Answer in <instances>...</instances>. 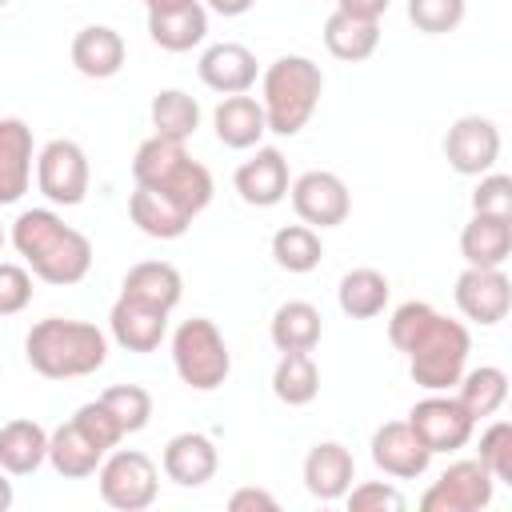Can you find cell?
I'll list each match as a JSON object with an SVG mask.
<instances>
[{"label":"cell","instance_id":"obj_39","mask_svg":"<svg viewBox=\"0 0 512 512\" xmlns=\"http://www.w3.org/2000/svg\"><path fill=\"white\" fill-rule=\"evenodd\" d=\"M344 500H348L352 512H404L408 508L404 492L388 480H360L344 492Z\"/></svg>","mask_w":512,"mask_h":512},{"label":"cell","instance_id":"obj_35","mask_svg":"<svg viewBox=\"0 0 512 512\" xmlns=\"http://www.w3.org/2000/svg\"><path fill=\"white\" fill-rule=\"evenodd\" d=\"M324 256V244H320V232L308 228V224H284L272 232V260L284 268V272H312Z\"/></svg>","mask_w":512,"mask_h":512},{"label":"cell","instance_id":"obj_10","mask_svg":"<svg viewBox=\"0 0 512 512\" xmlns=\"http://www.w3.org/2000/svg\"><path fill=\"white\" fill-rule=\"evenodd\" d=\"M408 428L420 436V444L436 456V452H456L472 440V428L476 420L460 408L456 396H444V392H432L424 400L412 404L408 412Z\"/></svg>","mask_w":512,"mask_h":512},{"label":"cell","instance_id":"obj_9","mask_svg":"<svg viewBox=\"0 0 512 512\" xmlns=\"http://www.w3.org/2000/svg\"><path fill=\"white\" fill-rule=\"evenodd\" d=\"M496 476L480 460H456L432 480V488L420 496L424 512H480L492 504Z\"/></svg>","mask_w":512,"mask_h":512},{"label":"cell","instance_id":"obj_18","mask_svg":"<svg viewBox=\"0 0 512 512\" xmlns=\"http://www.w3.org/2000/svg\"><path fill=\"white\" fill-rule=\"evenodd\" d=\"M108 328H112V340L128 352H156L160 340L168 336V312L152 308V304H140L132 296H120L108 312Z\"/></svg>","mask_w":512,"mask_h":512},{"label":"cell","instance_id":"obj_46","mask_svg":"<svg viewBox=\"0 0 512 512\" xmlns=\"http://www.w3.org/2000/svg\"><path fill=\"white\" fill-rule=\"evenodd\" d=\"M12 500H16V492H12V480H8V472L0 468V512H8V508H12Z\"/></svg>","mask_w":512,"mask_h":512},{"label":"cell","instance_id":"obj_14","mask_svg":"<svg viewBox=\"0 0 512 512\" xmlns=\"http://www.w3.org/2000/svg\"><path fill=\"white\" fill-rule=\"evenodd\" d=\"M372 464L384 472V476H396V480H416L428 472L432 464V452L420 444V436L408 428V420H388L372 432Z\"/></svg>","mask_w":512,"mask_h":512},{"label":"cell","instance_id":"obj_49","mask_svg":"<svg viewBox=\"0 0 512 512\" xmlns=\"http://www.w3.org/2000/svg\"><path fill=\"white\" fill-rule=\"evenodd\" d=\"M4 4H8V0H0V8H4Z\"/></svg>","mask_w":512,"mask_h":512},{"label":"cell","instance_id":"obj_21","mask_svg":"<svg viewBox=\"0 0 512 512\" xmlns=\"http://www.w3.org/2000/svg\"><path fill=\"white\" fill-rule=\"evenodd\" d=\"M124 36L108 24H84L76 36H72V64L80 76L88 80H108L124 68Z\"/></svg>","mask_w":512,"mask_h":512},{"label":"cell","instance_id":"obj_20","mask_svg":"<svg viewBox=\"0 0 512 512\" xmlns=\"http://www.w3.org/2000/svg\"><path fill=\"white\" fill-rule=\"evenodd\" d=\"M32 128L20 116L0 120V204H16L32 184Z\"/></svg>","mask_w":512,"mask_h":512},{"label":"cell","instance_id":"obj_38","mask_svg":"<svg viewBox=\"0 0 512 512\" xmlns=\"http://www.w3.org/2000/svg\"><path fill=\"white\" fill-rule=\"evenodd\" d=\"M496 480L512 484V424L508 420H492L480 432V456H476Z\"/></svg>","mask_w":512,"mask_h":512},{"label":"cell","instance_id":"obj_47","mask_svg":"<svg viewBox=\"0 0 512 512\" xmlns=\"http://www.w3.org/2000/svg\"><path fill=\"white\" fill-rule=\"evenodd\" d=\"M184 4H192V0H144L148 12H176V8H184Z\"/></svg>","mask_w":512,"mask_h":512},{"label":"cell","instance_id":"obj_28","mask_svg":"<svg viewBox=\"0 0 512 512\" xmlns=\"http://www.w3.org/2000/svg\"><path fill=\"white\" fill-rule=\"evenodd\" d=\"M104 456H108V452L96 448V444L80 432L76 420H68V424H60L56 432H48V464H52L64 480H84V476H92Z\"/></svg>","mask_w":512,"mask_h":512},{"label":"cell","instance_id":"obj_7","mask_svg":"<svg viewBox=\"0 0 512 512\" xmlns=\"http://www.w3.org/2000/svg\"><path fill=\"white\" fill-rule=\"evenodd\" d=\"M96 484H100V500L116 512H144L156 492H160V472L152 464V456L136 452V448H120L108 452L96 468Z\"/></svg>","mask_w":512,"mask_h":512},{"label":"cell","instance_id":"obj_33","mask_svg":"<svg viewBox=\"0 0 512 512\" xmlns=\"http://www.w3.org/2000/svg\"><path fill=\"white\" fill-rule=\"evenodd\" d=\"M272 392L288 408L312 404L320 392V368H316L312 352H280V360L272 368Z\"/></svg>","mask_w":512,"mask_h":512},{"label":"cell","instance_id":"obj_3","mask_svg":"<svg viewBox=\"0 0 512 512\" xmlns=\"http://www.w3.org/2000/svg\"><path fill=\"white\" fill-rule=\"evenodd\" d=\"M24 356L32 372L44 380H80L104 368L108 360V336L88 320L68 316H44L24 336Z\"/></svg>","mask_w":512,"mask_h":512},{"label":"cell","instance_id":"obj_24","mask_svg":"<svg viewBox=\"0 0 512 512\" xmlns=\"http://www.w3.org/2000/svg\"><path fill=\"white\" fill-rule=\"evenodd\" d=\"M460 256L476 268H504V260L512 256V220L472 212L460 232Z\"/></svg>","mask_w":512,"mask_h":512},{"label":"cell","instance_id":"obj_32","mask_svg":"<svg viewBox=\"0 0 512 512\" xmlns=\"http://www.w3.org/2000/svg\"><path fill=\"white\" fill-rule=\"evenodd\" d=\"M388 276L380 268H352L340 276V288H336V304L344 316L352 320H372L384 312L388 304Z\"/></svg>","mask_w":512,"mask_h":512},{"label":"cell","instance_id":"obj_44","mask_svg":"<svg viewBox=\"0 0 512 512\" xmlns=\"http://www.w3.org/2000/svg\"><path fill=\"white\" fill-rule=\"evenodd\" d=\"M392 0H336V12H348V16H360V20H380L388 12Z\"/></svg>","mask_w":512,"mask_h":512},{"label":"cell","instance_id":"obj_5","mask_svg":"<svg viewBox=\"0 0 512 512\" xmlns=\"http://www.w3.org/2000/svg\"><path fill=\"white\" fill-rule=\"evenodd\" d=\"M320 96H324V72L316 60L300 52L276 56L260 76V108H264L268 132L276 136H296L312 120Z\"/></svg>","mask_w":512,"mask_h":512},{"label":"cell","instance_id":"obj_30","mask_svg":"<svg viewBox=\"0 0 512 512\" xmlns=\"http://www.w3.org/2000/svg\"><path fill=\"white\" fill-rule=\"evenodd\" d=\"M324 48L344 64H360L380 48V20H360V16H348V12H332L324 20Z\"/></svg>","mask_w":512,"mask_h":512},{"label":"cell","instance_id":"obj_12","mask_svg":"<svg viewBox=\"0 0 512 512\" xmlns=\"http://www.w3.org/2000/svg\"><path fill=\"white\" fill-rule=\"evenodd\" d=\"M452 296H456V308H460L464 320L492 328L512 308V280L504 276V268H476V264H468L456 276Z\"/></svg>","mask_w":512,"mask_h":512},{"label":"cell","instance_id":"obj_41","mask_svg":"<svg viewBox=\"0 0 512 512\" xmlns=\"http://www.w3.org/2000/svg\"><path fill=\"white\" fill-rule=\"evenodd\" d=\"M472 212L512 220V176H504V172H484L480 184L472 188Z\"/></svg>","mask_w":512,"mask_h":512},{"label":"cell","instance_id":"obj_26","mask_svg":"<svg viewBox=\"0 0 512 512\" xmlns=\"http://www.w3.org/2000/svg\"><path fill=\"white\" fill-rule=\"evenodd\" d=\"M48 460V432L36 420H8L0 424V468L8 476H32Z\"/></svg>","mask_w":512,"mask_h":512},{"label":"cell","instance_id":"obj_36","mask_svg":"<svg viewBox=\"0 0 512 512\" xmlns=\"http://www.w3.org/2000/svg\"><path fill=\"white\" fill-rule=\"evenodd\" d=\"M96 400L116 416V424L124 428V436L148 428V420H152V392L140 388V384H112Z\"/></svg>","mask_w":512,"mask_h":512},{"label":"cell","instance_id":"obj_8","mask_svg":"<svg viewBox=\"0 0 512 512\" xmlns=\"http://www.w3.org/2000/svg\"><path fill=\"white\" fill-rule=\"evenodd\" d=\"M88 180H92V168H88V152L76 144V140H48L40 152H36V188L60 204V208H76L84 204L88 196Z\"/></svg>","mask_w":512,"mask_h":512},{"label":"cell","instance_id":"obj_42","mask_svg":"<svg viewBox=\"0 0 512 512\" xmlns=\"http://www.w3.org/2000/svg\"><path fill=\"white\" fill-rule=\"evenodd\" d=\"M32 304V272L24 264L0 260V316H16Z\"/></svg>","mask_w":512,"mask_h":512},{"label":"cell","instance_id":"obj_48","mask_svg":"<svg viewBox=\"0 0 512 512\" xmlns=\"http://www.w3.org/2000/svg\"><path fill=\"white\" fill-rule=\"evenodd\" d=\"M0 248H4V224H0Z\"/></svg>","mask_w":512,"mask_h":512},{"label":"cell","instance_id":"obj_17","mask_svg":"<svg viewBox=\"0 0 512 512\" xmlns=\"http://www.w3.org/2000/svg\"><path fill=\"white\" fill-rule=\"evenodd\" d=\"M160 468L172 484L180 488H200L216 476L220 468V452L216 444L204 436V432H180L164 444V456H160Z\"/></svg>","mask_w":512,"mask_h":512},{"label":"cell","instance_id":"obj_25","mask_svg":"<svg viewBox=\"0 0 512 512\" xmlns=\"http://www.w3.org/2000/svg\"><path fill=\"white\" fill-rule=\"evenodd\" d=\"M268 336H272V344L280 352H312L320 344V336H324V316L308 300H284L272 312Z\"/></svg>","mask_w":512,"mask_h":512},{"label":"cell","instance_id":"obj_13","mask_svg":"<svg viewBox=\"0 0 512 512\" xmlns=\"http://www.w3.org/2000/svg\"><path fill=\"white\" fill-rule=\"evenodd\" d=\"M444 156L460 176H484L500 160V128L488 116H460L444 132Z\"/></svg>","mask_w":512,"mask_h":512},{"label":"cell","instance_id":"obj_4","mask_svg":"<svg viewBox=\"0 0 512 512\" xmlns=\"http://www.w3.org/2000/svg\"><path fill=\"white\" fill-rule=\"evenodd\" d=\"M132 180H136V188H148V192L172 200L192 220L212 204V192H216L212 172L200 160H192L180 140H164V136H148L136 148Z\"/></svg>","mask_w":512,"mask_h":512},{"label":"cell","instance_id":"obj_23","mask_svg":"<svg viewBox=\"0 0 512 512\" xmlns=\"http://www.w3.org/2000/svg\"><path fill=\"white\" fill-rule=\"evenodd\" d=\"M120 296H132V300L152 304L160 312H172L184 296V276L168 260H140V264L128 268V276L120 284Z\"/></svg>","mask_w":512,"mask_h":512},{"label":"cell","instance_id":"obj_16","mask_svg":"<svg viewBox=\"0 0 512 512\" xmlns=\"http://www.w3.org/2000/svg\"><path fill=\"white\" fill-rule=\"evenodd\" d=\"M196 72H200V84L204 88H212L220 96H236V92H248L256 84V72L260 68H256L252 48H244L236 40H220V44L204 48Z\"/></svg>","mask_w":512,"mask_h":512},{"label":"cell","instance_id":"obj_37","mask_svg":"<svg viewBox=\"0 0 512 512\" xmlns=\"http://www.w3.org/2000/svg\"><path fill=\"white\" fill-rule=\"evenodd\" d=\"M468 12V0H408V20L424 36H444L456 32Z\"/></svg>","mask_w":512,"mask_h":512},{"label":"cell","instance_id":"obj_1","mask_svg":"<svg viewBox=\"0 0 512 512\" xmlns=\"http://www.w3.org/2000/svg\"><path fill=\"white\" fill-rule=\"evenodd\" d=\"M388 340L396 352L408 356V372L424 392L456 388L472 352L468 328L436 312L428 300H404L388 320Z\"/></svg>","mask_w":512,"mask_h":512},{"label":"cell","instance_id":"obj_34","mask_svg":"<svg viewBox=\"0 0 512 512\" xmlns=\"http://www.w3.org/2000/svg\"><path fill=\"white\" fill-rule=\"evenodd\" d=\"M148 116H152V128H156L152 136L180 140V144H188V140L196 136V128H200V104H196V96H188L184 88H164V92H156Z\"/></svg>","mask_w":512,"mask_h":512},{"label":"cell","instance_id":"obj_31","mask_svg":"<svg viewBox=\"0 0 512 512\" xmlns=\"http://www.w3.org/2000/svg\"><path fill=\"white\" fill-rule=\"evenodd\" d=\"M128 216L152 240H180L192 228V216L188 212H180L172 200H164V196H156L148 188H136L128 196Z\"/></svg>","mask_w":512,"mask_h":512},{"label":"cell","instance_id":"obj_6","mask_svg":"<svg viewBox=\"0 0 512 512\" xmlns=\"http://www.w3.org/2000/svg\"><path fill=\"white\" fill-rule=\"evenodd\" d=\"M176 376L196 392H216L232 372V352L224 332L208 316H192L172 332Z\"/></svg>","mask_w":512,"mask_h":512},{"label":"cell","instance_id":"obj_15","mask_svg":"<svg viewBox=\"0 0 512 512\" xmlns=\"http://www.w3.org/2000/svg\"><path fill=\"white\" fill-rule=\"evenodd\" d=\"M232 184H236L240 200L252 204V208H272V204H280V200L288 196V184H292V180H288V160H284V152H280V148H256V156H248V160L236 168Z\"/></svg>","mask_w":512,"mask_h":512},{"label":"cell","instance_id":"obj_43","mask_svg":"<svg viewBox=\"0 0 512 512\" xmlns=\"http://www.w3.org/2000/svg\"><path fill=\"white\" fill-rule=\"evenodd\" d=\"M228 508H232V512H256V508L276 512L280 504H276V496L264 492V488H236V492L228 496Z\"/></svg>","mask_w":512,"mask_h":512},{"label":"cell","instance_id":"obj_11","mask_svg":"<svg viewBox=\"0 0 512 512\" xmlns=\"http://www.w3.org/2000/svg\"><path fill=\"white\" fill-rule=\"evenodd\" d=\"M288 196H292V208H296L300 224H308V228H336L352 212L348 184L336 172H324V168H312V172L296 176L288 184Z\"/></svg>","mask_w":512,"mask_h":512},{"label":"cell","instance_id":"obj_29","mask_svg":"<svg viewBox=\"0 0 512 512\" xmlns=\"http://www.w3.org/2000/svg\"><path fill=\"white\" fill-rule=\"evenodd\" d=\"M148 36L164 52H188L208 36V8L192 0L176 12H148Z\"/></svg>","mask_w":512,"mask_h":512},{"label":"cell","instance_id":"obj_2","mask_svg":"<svg viewBox=\"0 0 512 512\" xmlns=\"http://www.w3.org/2000/svg\"><path fill=\"white\" fill-rule=\"evenodd\" d=\"M12 244L24 256V268L56 288L80 284L92 268V240L52 208H24L12 220Z\"/></svg>","mask_w":512,"mask_h":512},{"label":"cell","instance_id":"obj_19","mask_svg":"<svg viewBox=\"0 0 512 512\" xmlns=\"http://www.w3.org/2000/svg\"><path fill=\"white\" fill-rule=\"evenodd\" d=\"M352 480H356V460H352V452H348L344 444L320 440V444L304 456V488H308L316 500H324V504L344 500V492L352 488Z\"/></svg>","mask_w":512,"mask_h":512},{"label":"cell","instance_id":"obj_22","mask_svg":"<svg viewBox=\"0 0 512 512\" xmlns=\"http://www.w3.org/2000/svg\"><path fill=\"white\" fill-rule=\"evenodd\" d=\"M212 128H216V140H220L224 148L244 152V148H256V144L264 140L268 120H264V108H260L256 96L236 92V96H224V100L216 104Z\"/></svg>","mask_w":512,"mask_h":512},{"label":"cell","instance_id":"obj_45","mask_svg":"<svg viewBox=\"0 0 512 512\" xmlns=\"http://www.w3.org/2000/svg\"><path fill=\"white\" fill-rule=\"evenodd\" d=\"M212 12H220V16H244L256 0H204Z\"/></svg>","mask_w":512,"mask_h":512},{"label":"cell","instance_id":"obj_27","mask_svg":"<svg viewBox=\"0 0 512 512\" xmlns=\"http://www.w3.org/2000/svg\"><path fill=\"white\" fill-rule=\"evenodd\" d=\"M456 400L460 408L480 424L488 416H496L508 400V372L496 364H480V368H464L456 380Z\"/></svg>","mask_w":512,"mask_h":512},{"label":"cell","instance_id":"obj_40","mask_svg":"<svg viewBox=\"0 0 512 512\" xmlns=\"http://www.w3.org/2000/svg\"><path fill=\"white\" fill-rule=\"evenodd\" d=\"M76 424H80V432L96 444V448H104V452H112L120 440H124V428L116 424V416L100 404V400H88V404H80L76 408V416H72Z\"/></svg>","mask_w":512,"mask_h":512}]
</instances>
